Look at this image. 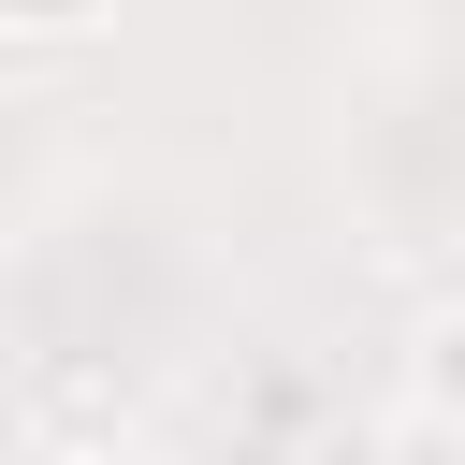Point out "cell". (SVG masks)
<instances>
[{
    "label": "cell",
    "mask_w": 465,
    "mask_h": 465,
    "mask_svg": "<svg viewBox=\"0 0 465 465\" xmlns=\"http://www.w3.org/2000/svg\"><path fill=\"white\" fill-rule=\"evenodd\" d=\"M73 465H174V450H160V436H87Z\"/></svg>",
    "instance_id": "obj_2"
},
{
    "label": "cell",
    "mask_w": 465,
    "mask_h": 465,
    "mask_svg": "<svg viewBox=\"0 0 465 465\" xmlns=\"http://www.w3.org/2000/svg\"><path fill=\"white\" fill-rule=\"evenodd\" d=\"M407 392H421V421H436V436H465V305H436V320H421Z\"/></svg>",
    "instance_id": "obj_1"
},
{
    "label": "cell",
    "mask_w": 465,
    "mask_h": 465,
    "mask_svg": "<svg viewBox=\"0 0 465 465\" xmlns=\"http://www.w3.org/2000/svg\"><path fill=\"white\" fill-rule=\"evenodd\" d=\"M0 15H15V29H87L102 0H0Z\"/></svg>",
    "instance_id": "obj_3"
}]
</instances>
